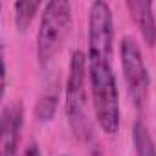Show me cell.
Instances as JSON below:
<instances>
[{
	"instance_id": "obj_1",
	"label": "cell",
	"mask_w": 156,
	"mask_h": 156,
	"mask_svg": "<svg viewBox=\"0 0 156 156\" xmlns=\"http://www.w3.org/2000/svg\"><path fill=\"white\" fill-rule=\"evenodd\" d=\"M88 87L94 118L108 136L118 134L121 121L118 79L112 66L114 19L105 0H94L88 8Z\"/></svg>"
},
{
	"instance_id": "obj_2",
	"label": "cell",
	"mask_w": 156,
	"mask_h": 156,
	"mask_svg": "<svg viewBox=\"0 0 156 156\" xmlns=\"http://www.w3.org/2000/svg\"><path fill=\"white\" fill-rule=\"evenodd\" d=\"M88 64L83 50H73L68 62L66 88H64V114L72 132L81 141L92 140V123L88 119Z\"/></svg>"
},
{
	"instance_id": "obj_3",
	"label": "cell",
	"mask_w": 156,
	"mask_h": 156,
	"mask_svg": "<svg viewBox=\"0 0 156 156\" xmlns=\"http://www.w3.org/2000/svg\"><path fill=\"white\" fill-rule=\"evenodd\" d=\"M72 26V4L68 0H50L44 4L37 30V59L46 66L62 48Z\"/></svg>"
},
{
	"instance_id": "obj_4",
	"label": "cell",
	"mask_w": 156,
	"mask_h": 156,
	"mask_svg": "<svg viewBox=\"0 0 156 156\" xmlns=\"http://www.w3.org/2000/svg\"><path fill=\"white\" fill-rule=\"evenodd\" d=\"M119 62H121V72H123L129 98L138 108H141L149 98L151 77L141 50L132 35H123L119 41Z\"/></svg>"
},
{
	"instance_id": "obj_5",
	"label": "cell",
	"mask_w": 156,
	"mask_h": 156,
	"mask_svg": "<svg viewBox=\"0 0 156 156\" xmlns=\"http://www.w3.org/2000/svg\"><path fill=\"white\" fill-rule=\"evenodd\" d=\"M24 127V105L20 99L4 103L0 116V156H17Z\"/></svg>"
},
{
	"instance_id": "obj_6",
	"label": "cell",
	"mask_w": 156,
	"mask_h": 156,
	"mask_svg": "<svg viewBox=\"0 0 156 156\" xmlns=\"http://www.w3.org/2000/svg\"><path fill=\"white\" fill-rule=\"evenodd\" d=\"M127 9L134 20L143 42L151 48L156 46V15L154 6L149 0H127Z\"/></svg>"
},
{
	"instance_id": "obj_7",
	"label": "cell",
	"mask_w": 156,
	"mask_h": 156,
	"mask_svg": "<svg viewBox=\"0 0 156 156\" xmlns=\"http://www.w3.org/2000/svg\"><path fill=\"white\" fill-rule=\"evenodd\" d=\"M132 145L136 156H156L154 140L149 132V127L141 119H136L132 125Z\"/></svg>"
},
{
	"instance_id": "obj_8",
	"label": "cell",
	"mask_w": 156,
	"mask_h": 156,
	"mask_svg": "<svg viewBox=\"0 0 156 156\" xmlns=\"http://www.w3.org/2000/svg\"><path fill=\"white\" fill-rule=\"evenodd\" d=\"M44 8L42 2L39 0H26V2H17L13 6V11H15V26L19 31H26L30 28V24L33 22L37 11Z\"/></svg>"
},
{
	"instance_id": "obj_9",
	"label": "cell",
	"mask_w": 156,
	"mask_h": 156,
	"mask_svg": "<svg viewBox=\"0 0 156 156\" xmlns=\"http://www.w3.org/2000/svg\"><path fill=\"white\" fill-rule=\"evenodd\" d=\"M57 107H59V94L50 90V92H44L37 105H35V110H33V116L37 121L41 123H48L55 118V112H57Z\"/></svg>"
},
{
	"instance_id": "obj_10",
	"label": "cell",
	"mask_w": 156,
	"mask_h": 156,
	"mask_svg": "<svg viewBox=\"0 0 156 156\" xmlns=\"http://www.w3.org/2000/svg\"><path fill=\"white\" fill-rule=\"evenodd\" d=\"M19 156H42V151H41V147H39L37 141H31V143H28L22 149V152Z\"/></svg>"
},
{
	"instance_id": "obj_11",
	"label": "cell",
	"mask_w": 156,
	"mask_h": 156,
	"mask_svg": "<svg viewBox=\"0 0 156 156\" xmlns=\"http://www.w3.org/2000/svg\"><path fill=\"white\" fill-rule=\"evenodd\" d=\"M61 156H68V154H61Z\"/></svg>"
}]
</instances>
